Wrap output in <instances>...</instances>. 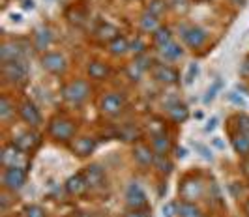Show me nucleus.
<instances>
[{"instance_id": "obj_1", "label": "nucleus", "mask_w": 249, "mask_h": 217, "mask_svg": "<svg viewBox=\"0 0 249 217\" xmlns=\"http://www.w3.org/2000/svg\"><path fill=\"white\" fill-rule=\"evenodd\" d=\"M75 131H77L75 124L70 118H64V116H54L47 126L49 137L56 142H71L75 137Z\"/></svg>"}, {"instance_id": "obj_2", "label": "nucleus", "mask_w": 249, "mask_h": 217, "mask_svg": "<svg viewBox=\"0 0 249 217\" xmlns=\"http://www.w3.org/2000/svg\"><path fill=\"white\" fill-rule=\"evenodd\" d=\"M90 84H88L85 79H75L70 81L68 84L62 86V98L68 103H73V105H81L83 101H87L88 96H90Z\"/></svg>"}, {"instance_id": "obj_3", "label": "nucleus", "mask_w": 249, "mask_h": 217, "mask_svg": "<svg viewBox=\"0 0 249 217\" xmlns=\"http://www.w3.org/2000/svg\"><path fill=\"white\" fill-rule=\"evenodd\" d=\"M2 75L12 84H25L28 79V67H26L25 60L2 62Z\"/></svg>"}, {"instance_id": "obj_4", "label": "nucleus", "mask_w": 249, "mask_h": 217, "mask_svg": "<svg viewBox=\"0 0 249 217\" xmlns=\"http://www.w3.org/2000/svg\"><path fill=\"white\" fill-rule=\"evenodd\" d=\"M2 184L8 191H19L26 184V168L23 167H6L2 174Z\"/></svg>"}, {"instance_id": "obj_5", "label": "nucleus", "mask_w": 249, "mask_h": 217, "mask_svg": "<svg viewBox=\"0 0 249 217\" xmlns=\"http://www.w3.org/2000/svg\"><path fill=\"white\" fill-rule=\"evenodd\" d=\"M125 204L129 210H142L148 208V197L139 182H131L125 189Z\"/></svg>"}, {"instance_id": "obj_6", "label": "nucleus", "mask_w": 249, "mask_h": 217, "mask_svg": "<svg viewBox=\"0 0 249 217\" xmlns=\"http://www.w3.org/2000/svg\"><path fill=\"white\" fill-rule=\"evenodd\" d=\"M100 109H101V113H103V115L118 116L125 109L124 96H122V94H118V92H109V94H105V96L101 98Z\"/></svg>"}, {"instance_id": "obj_7", "label": "nucleus", "mask_w": 249, "mask_h": 217, "mask_svg": "<svg viewBox=\"0 0 249 217\" xmlns=\"http://www.w3.org/2000/svg\"><path fill=\"white\" fill-rule=\"evenodd\" d=\"M41 67L53 75H62L68 67V62L60 52H43L41 56Z\"/></svg>"}, {"instance_id": "obj_8", "label": "nucleus", "mask_w": 249, "mask_h": 217, "mask_svg": "<svg viewBox=\"0 0 249 217\" xmlns=\"http://www.w3.org/2000/svg\"><path fill=\"white\" fill-rule=\"evenodd\" d=\"M19 116L30 128H37L41 124V113H39V109L30 100H26V101L19 105Z\"/></svg>"}, {"instance_id": "obj_9", "label": "nucleus", "mask_w": 249, "mask_h": 217, "mask_svg": "<svg viewBox=\"0 0 249 217\" xmlns=\"http://www.w3.org/2000/svg\"><path fill=\"white\" fill-rule=\"evenodd\" d=\"M83 176L87 180L88 187L90 189H100L105 185V170L101 168L98 163H92V165L85 167V170H83Z\"/></svg>"}, {"instance_id": "obj_10", "label": "nucleus", "mask_w": 249, "mask_h": 217, "mask_svg": "<svg viewBox=\"0 0 249 217\" xmlns=\"http://www.w3.org/2000/svg\"><path fill=\"white\" fill-rule=\"evenodd\" d=\"M152 75L158 83H163V84H176L180 81L178 71L167 64H156L152 67Z\"/></svg>"}, {"instance_id": "obj_11", "label": "nucleus", "mask_w": 249, "mask_h": 217, "mask_svg": "<svg viewBox=\"0 0 249 217\" xmlns=\"http://www.w3.org/2000/svg\"><path fill=\"white\" fill-rule=\"evenodd\" d=\"M178 193L182 195V200H189L193 202L195 199H199L202 195V182L195 178H186L182 184H180V189Z\"/></svg>"}, {"instance_id": "obj_12", "label": "nucleus", "mask_w": 249, "mask_h": 217, "mask_svg": "<svg viewBox=\"0 0 249 217\" xmlns=\"http://www.w3.org/2000/svg\"><path fill=\"white\" fill-rule=\"evenodd\" d=\"M96 146H98V142H96L94 137H77V139H73L71 144H70L71 152H73L75 155H79V157H88L90 153H94Z\"/></svg>"}, {"instance_id": "obj_13", "label": "nucleus", "mask_w": 249, "mask_h": 217, "mask_svg": "<svg viewBox=\"0 0 249 217\" xmlns=\"http://www.w3.org/2000/svg\"><path fill=\"white\" fill-rule=\"evenodd\" d=\"M39 135H37L36 131H25V133H21V135H17L15 139H13V144L21 150V152H32V150H36L37 146H39Z\"/></svg>"}, {"instance_id": "obj_14", "label": "nucleus", "mask_w": 249, "mask_h": 217, "mask_svg": "<svg viewBox=\"0 0 249 217\" xmlns=\"http://www.w3.org/2000/svg\"><path fill=\"white\" fill-rule=\"evenodd\" d=\"M182 38H184L189 49H200L204 45V41H206V32L199 26H189V28L184 30Z\"/></svg>"}, {"instance_id": "obj_15", "label": "nucleus", "mask_w": 249, "mask_h": 217, "mask_svg": "<svg viewBox=\"0 0 249 217\" xmlns=\"http://www.w3.org/2000/svg\"><path fill=\"white\" fill-rule=\"evenodd\" d=\"M88 189H90V187H88L83 172L73 174V176H70V178L66 180V193L71 195V197H83V195H87Z\"/></svg>"}, {"instance_id": "obj_16", "label": "nucleus", "mask_w": 249, "mask_h": 217, "mask_svg": "<svg viewBox=\"0 0 249 217\" xmlns=\"http://www.w3.org/2000/svg\"><path fill=\"white\" fill-rule=\"evenodd\" d=\"M133 159L141 167H150L156 161V152L146 144H135L133 146Z\"/></svg>"}, {"instance_id": "obj_17", "label": "nucleus", "mask_w": 249, "mask_h": 217, "mask_svg": "<svg viewBox=\"0 0 249 217\" xmlns=\"http://www.w3.org/2000/svg\"><path fill=\"white\" fill-rule=\"evenodd\" d=\"M23 153L15 144H8V146H4V150H2V163L4 167H23L21 165V157H23ZM25 168V167H23Z\"/></svg>"}, {"instance_id": "obj_18", "label": "nucleus", "mask_w": 249, "mask_h": 217, "mask_svg": "<svg viewBox=\"0 0 249 217\" xmlns=\"http://www.w3.org/2000/svg\"><path fill=\"white\" fill-rule=\"evenodd\" d=\"M53 41V32L49 26H37L34 30V47L37 51H45Z\"/></svg>"}, {"instance_id": "obj_19", "label": "nucleus", "mask_w": 249, "mask_h": 217, "mask_svg": "<svg viewBox=\"0 0 249 217\" xmlns=\"http://www.w3.org/2000/svg\"><path fill=\"white\" fill-rule=\"evenodd\" d=\"M171 148H173V144H171V139L165 135V131L152 135V150L156 152V155H167Z\"/></svg>"}, {"instance_id": "obj_20", "label": "nucleus", "mask_w": 249, "mask_h": 217, "mask_svg": "<svg viewBox=\"0 0 249 217\" xmlns=\"http://www.w3.org/2000/svg\"><path fill=\"white\" fill-rule=\"evenodd\" d=\"M231 144L234 148V152L242 157H249V135L248 133H242L238 131L231 137Z\"/></svg>"}, {"instance_id": "obj_21", "label": "nucleus", "mask_w": 249, "mask_h": 217, "mask_svg": "<svg viewBox=\"0 0 249 217\" xmlns=\"http://www.w3.org/2000/svg\"><path fill=\"white\" fill-rule=\"evenodd\" d=\"M0 58L2 62H13V60H23V49L17 43H4L0 47Z\"/></svg>"}, {"instance_id": "obj_22", "label": "nucleus", "mask_w": 249, "mask_h": 217, "mask_svg": "<svg viewBox=\"0 0 249 217\" xmlns=\"http://www.w3.org/2000/svg\"><path fill=\"white\" fill-rule=\"evenodd\" d=\"M109 73H111L109 66L100 62V60H94V62L88 64V77L94 79V81H105L109 77Z\"/></svg>"}, {"instance_id": "obj_23", "label": "nucleus", "mask_w": 249, "mask_h": 217, "mask_svg": "<svg viewBox=\"0 0 249 217\" xmlns=\"http://www.w3.org/2000/svg\"><path fill=\"white\" fill-rule=\"evenodd\" d=\"M169 116H171V120L175 122V124H184L187 118H189V109H187V105L184 103H173L171 107H169Z\"/></svg>"}, {"instance_id": "obj_24", "label": "nucleus", "mask_w": 249, "mask_h": 217, "mask_svg": "<svg viewBox=\"0 0 249 217\" xmlns=\"http://www.w3.org/2000/svg\"><path fill=\"white\" fill-rule=\"evenodd\" d=\"M178 217H204L202 210L195 202H189V200H182L178 204Z\"/></svg>"}, {"instance_id": "obj_25", "label": "nucleus", "mask_w": 249, "mask_h": 217, "mask_svg": "<svg viewBox=\"0 0 249 217\" xmlns=\"http://www.w3.org/2000/svg\"><path fill=\"white\" fill-rule=\"evenodd\" d=\"M158 28H160V17H158V15L146 12L141 17V30H142L144 34H154Z\"/></svg>"}, {"instance_id": "obj_26", "label": "nucleus", "mask_w": 249, "mask_h": 217, "mask_svg": "<svg viewBox=\"0 0 249 217\" xmlns=\"http://www.w3.org/2000/svg\"><path fill=\"white\" fill-rule=\"evenodd\" d=\"M96 36L100 41H107V43H111L112 39H116L120 36V32H118V28L111 23H105V25H101L98 30H96Z\"/></svg>"}, {"instance_id": "obj_27", "label": "nucleus", "mask_w": 249, "mask_h": 217, "mask_svg": "<svg viewBox=\"0 0 249 217\" xmlns=\"http://www.w3.org/2000/svg\"><path fill=\"white\" fill-rule=\"evenodd\" d=\"M171 41H173V32H171V28L160 26V28L154 32V45H156V47L163 49V47L169 45Z\"/></svg>"}, {"instance_id": "obj_28", "label": "nucleus", "mask_w": 249, "mask_h": 217, "mask_svg": "<svg viewBox=\"0 0 249 217\" xmlns=\"http://www.w3.org/2000/svg\"><path fill=\"white\" fill-rule=\"evenodd\" d=\"M109 47V52L114 54V56H122L125 52L129 51V41L124 38V36H118L116 39H112L111 43H107Z\"/></svg>"}, {"instance_id": "obj_29", "label": "nucleus", "mask_w": 249, "mask_h": 217, "mask_svg": "<svg viewBox=\"0 0 249 217\" xmlns=\"http://www.w3.org/2000/svg\"><path fill=\"white\" fill-rule=\"evenodd\" d=\"M160 52H161V56L165 60H178V58H182V54H184L182 47H180L178 43H175V41H171L169 45H165L163 49H160Z\"/></svg>"}, {"instance_id": "obj_30", "label": "nucleus", "mask_w": 249, "mask_h": 217, "mask_svg": "<svg viewBox=\"0 0 249 217\" xmlns=\"http://www.w3.org/2000/svg\"><path fill=\"white\" fill-rule=\"evenodd\" d=\"M154 167L161 172V174H169L173 170V163L167 159V155H156V161H154Z\"/></svg>"}, {"instance_id": "obj_31", "label": "nucleus", "mask_w": 249, "mask_h": 217, "mask_svg": "<svg viewBox=\"0 0 249 217\" xmlns=\"http://www.w3.org/2000/svg\"><path fill=\"white\" fill-rule=\"evenodd\" d=\"M23 217H47V212L37 204H30L23 208Z\"/></svg>"}, {"instance_id": "obj_32", "label": "nucleus", "mask_w": 249, "mask_h": 217, "mask_svg": "<svg viewBox=\"0 0 249 217\" xmlns=\"http://www.w3.org/2000/svg\"><path fill=\"white\" fill-rule=\"evenodd\" d=\"M12 115H13L12 103H10V100H8L6 96H2V98H0V118H2V120H8Z\"/></svg>"}, {"instance_id": "obj_33", "label": "nucleus", "mask_w": 249, "mask_h": 217, "mask_svg": "<svg viewBox=\"0 0 249 217\" xmlns=\"http://www.w3.org/2000/svg\"><path fill=\"white\" fill-rule=\"evenodd\" d=\"M146 12L154 13V15H158V17H160V15L165 12V0H152Z\"/></svg>"}, {"instance_id": "obj_34", "label": "nucleus", "mask_w": 249, "mask_h": 217, "mask_svg": "<svg viewBox=\"0 0 249 217\" xmlns=\"http://www.w3.org/2000/svg\"><path fill=\"white\" fill-rule=\"evenodd\" d=\"M236 128L242 133H248L249 135V116L248 115H238L236 116Z\"/></svg>"}, {"instance_id": "obj_35", "label": "nucleus", "mask_w": 249, "mask_h": 217, "mask_svg": "<svg viewBox=\"0 0 249 217\" xmlns=\"http://www.w3.org/2000/svg\"><path fill=\"white\" fill-rule=\"evenodd\" d=\"M163 217H175L178 214V202H167L161 208Z\"/></svg>"}, {"instance_id": "obj_36", "label": "nucleus", "mask_w": 249, "mask_h": 217, "mask_svg": "<svg viewBox=\"0 0 249 217\" xmlns=\"http://www.w3.org/2000/svg\"><path fill=\"white\" fill-rule=\"evenodd\" d=\"M199 75V64H189L187 67V73H186V84H191L193 81H195V77Z\"/></svg>"}, {"instance_id": "obj_37", "label": "nucleus", "mask_w": 249, "mask_h": 217, "mask_svg": "<svg viewBox=\"0 0 249 217\" xmlns=\"http://www.w3.org/2000/svg\"><path fill=\"white\" fill-rule=\"evenodd\" d=\"M219 88H221V81L217 79L215 83L212 84V88H208V92H206V96H204V103H210L215 98V94L219 92Z\"/></svg>"}, {"instance_id": "obj_38", "label": "nucleus", "mask_w": 249, "mask_h": 217, "mask_svg": "<svg viewBox=\"0 0 249 217\" xmlns=\"http://www.w3.org/2000/svg\"><path fill=\"white\" fill-rule=\"evenodd\" d=\"M120 137H122L124 141H135V139L139 137V131L135 128H131V126H129V128H125L124 131L120 133Z\"/></svg>"}, {"instance_id": "obj_39", "label": "nucleus", "mask_w": 249, "mask_h": 217, "mask_svg": "<svg viewBox=\"0 0 249 217\" xmlns=\"http://www.w3.org/2000/svg\"><path fill=\"white\" fill-rule=\"evenodd\" d=\"M124 217H150V210L148 208H142V210H129L127 208Z\"/></svg>"}, {"instance_id": "obj_40", "label": "nucleus", "mask_w": 249, "mask_h": 217, "mask_svg": "<svg viewBox=\"0 0 249 217\" xmlns=\"http://www.w3.org/2000/svg\"><path fill=\"white\" fill-rule=\"evenodd\" d=\"M240 77L246 79V81H249V54L244 58V62H242V66H240Z\"/></svg>"}, {"instance_id": "obj_41", "label": "nucleus", "mask_w": 249, "mask_h": 217, "mask_svg": "<svg viewBox=\"0 0 249 217\" xmlns=\"http://www.w3.org/2000/svg\"><path fill=\"white\" fill-rule=\"evenodd\" d=\"M129 49L133 52H137V54H144V43H142L141 39H137V41H133V43L129 45Z\"/></svg>"}, {"instance_id": "obj_42", "label": "nucleus", "mask_w": 249, "mask_h": 217, "mask_svg": "<svg viewBox=\"0 0 249 217\" xmlns=\"http://www.w3.org/2000/svg\"><path fill=\"white\" fill-rule=\"evenodd\" d=\"M195 148L199 150L200 155H202L204 159H210V161H212V152H210V150H208L206 146H202V144H195Z\"/></svg>"}, {"instance_id": "obj_43", "label": "nucleus", "mask_w": 249, "mask_h": 217, "mask_svg": "<svg viewBox=\"0 0 249 217\" xmlns=\"http://www.w3.org/2000/svg\"><path fill=\"white\" fill-rule=\"evenodd\" d=\"M229 100L234 103V105H238V107H246V101H244L240 96H236V92H231V94H229Z\"/></svg>"}, {"instance_id": "obj_44", "label": "nucleus", "mask_w": 249, "mask_h": 217, "mask_svg": "<svg viewBox=\"0 0 249 217\" xmlns=\"http://www.w3.org/2000/svg\"><path fill=\"white\" fill-rule=\"evenodd\" d=\"M217 122H219V120H217V116H212V118L208 120V124H206L204 131H208V133H210V131H213V129H215V126H217Z\"/></svg>"}, {"instance_id": "obj_45", "label": "nucleus", "mask_w": 249, "mask_h": 217, "mask_svg": "<svg viewBox=\"0 0 249 217\" xmlns=\"http://www.w3.org/2000/svg\"><path fill=\"white\" fill-rule=\"evenodd\" d=\"M186 148H176V157H178V159H184V157H186Z\"/></svg>"}, {"instance_id": "obj_46", "label": "nucleus", "mask_w": 249, "mask_h": 217, "mask_svg": "<svg viewBox=\"0 0 249 217\" xmlns=\"http://www.w3.org/2000/svg\"><path fill=\"white\" fill-rule=\"evenodd\" d=\"M23 8L25 10H32L34 8V0H23Z\"/></svg>"}, {"instance_id": "obj_47", "label": "nucleus", "mask_w": 249, "mask_h": 217, "mask_svg": "<svg viewBox=\"0 0 249 217\" xmlns=\"http://www.w3.org/2000/svg\"><path fill=\"white\" fill-rule=\"evenodd\" d=\"M242 170H244V174L249 178V159H246V161L242 163Z\"/></svg>"}, {"instance_id": "obj_48", "label": "nucleus", "mask_w": 249, "mask_h": 217, "mask_svg": "<svg viewBox=\"0 0 249 217\" xmlns=\"http://www.w3.org/2000/svg\"><path fill=\"white\" fill-rule=\"evenodd\" d=\"M244 214H246V217H249V199L244 202Z\"/></svg>"}, {"instance_id": "obj_49", "label": "nucleus", "mask_w": 249, "mask_h": 217, "mask_svg": "<svg viewBox=\"0 0 249 217\" xmlns=\"http://www.w3.org/2000/svg\"><path fill=\"white\" fill-rule=\"evenodd\" d=\"M213 144H215L217 148H225V144L221 141H219V139H213Z\"/></svg>"}, {"instance_id": "obj_50", "label": "nucleus", "mask_w": 249, "mask_h": 217, "mask_svg": "<svg viewBox=\"0 0 249 217\" xmlns=\"http://www.w3.org/2000/svg\"><path fill=\"white\" fill-rule=\"evenodd\" d=\"M232 2H234L236 6H240V8H242V6H246V0H232Z\"/></svg>"}]
</instances>
